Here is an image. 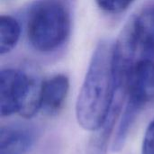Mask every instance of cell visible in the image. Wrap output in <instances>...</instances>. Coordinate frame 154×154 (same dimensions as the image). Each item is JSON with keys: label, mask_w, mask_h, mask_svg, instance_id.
<instances>
[{"label": "cell", "mask_w": 154, "mask_h": 154, "mask_svg": "<svg viewBox=\"0 0 154 154\" xmlns=\"http://www.w3.org/2000/svg\"><path fill=\"white\" fill-rule=\"evenodd\" d=\"M21 34L18 21L11 15L0 16V54L10 52L17 44Z\"/></svg>", "instance_id": "obj_9"}, {"label": "cell", "mask_w": 154, "mask_h": 154, "mask_svg": "<svg viewBox=\"0 0 154 154\" xmlns=\"http://www.w3.org/2000/svg\"><path fill=\"white\" fill-rule=\"evenodd\" d=\"M142 154H154V118L146 128L143 141Z\"/></svg>", "instance_id": "obj_12"}, {"label": "cell", "mask_w": 154, "mask_h": 154, "mask_svg": "<svg viewBox=\"0 0 154 154\" xmlns=\"http://www.w3.org/2000/svg\"><path fill=\"white\" fill-rule=\"evenodd\" d=\"M126 104L140 110L154 100V60L143 59L132 68L126 80Z\"/></svg>", "instance_id": "obj_4"}, {"label": "cell", "mask_w": 154, "mask_h": 154, "mask_svg": "<svg viewBox=\"0 0 154 154\" xmlns=\"http://www.w3.org/2000/svg\"><path fill=\"white\" fill-rule=\"evenodd\" d=\"M141 59L154 57V5L143 9L125 27Z\"/></svg>", "instance_id": "obj_5"}, {"label": "cell", "mask_w": 154, "mask_h": 154, "mask_svg": "<svg viewBox=\"0 0 154 154\" xmlns=\"http://www.w3.org/2000/svg\"><path fill=\"white\" fill-rule=\"evenodd\" d=\"M140 111H141L140 109L131 105H128V104L125 105V111L123 113L121 121L117 127L115 139L112 144V150L114 152H118L123 149L125 143V141L128 137L129 131L132 125H134V121L136 120Z\"/></svg>", "instance_id": "obj_10"}, {"label": "cell", "mask_w": 154, "mask_h": 154, "mask_svg": "<svg viewBox=\"0 0 154 154\" xmlns=\"http://www.w3.org/2000/svg\"><path fill=\"white\" fill-rule=\"evenodd\" d=\"M135 0H96L98 7L112 14H116L125 12Z\"/></svg>", "instance_id": "obj_11"}, {"label": "cell", "mask_w": 154, "mask_h": 154, "mask_svg": "<svg viewBox=\"0 0 154 154\" xmlns=\"http://www.w3.org/2000/svg\"><path fill=\"white\" fill-rule=\"evenodd\" d=\"M114 45L102 41L93 52L76 103V117L85 130L94 132L106 121L116 94Z\"/></svg>", "instance_id": "obj_1"}, {"label": "cell", "mask_w": 154, "mask_h": 154, "mask_svg": "<svg viewBox=\"0 0 154 154\" xmlns=\"http://www.w3.org/2000/svg\"><path fill=\"white\" fill-rule=\"evenodd\" d=\"M69 80L67 76L55 75L42 82L41 110L49 116L58 114L68 97Z\"/></svg>", "instance_id": "obj_7"}, {"label": "cell", "mask_w": 154, "mask_h": 154, "mask_svg": "<svg viewBox=\"0 0 154 154\" xmlns=\"http://www.w3.org/2000/svg\"><path fill=\"white\" fill-rule=\"evenodd\" d=\"M69 32V13L60 0H40L30 9L27 36L36 51H55L65 42Z\"/></svg>", "instance_id": "obj_2"}, {"label": "cell", "mask_w": 154, "mask_h": 154, "mask_svg": "<svg viewBox=\"0 0 154 154\" xmlns=\"http://www.w3.org/2000/svg\"><path fill=\"white\" fill-rule=\"evenodd\" d=\"M36 140V131L27 125H3L0 129V154H26Z\"/></svg>", "instance_id": "obj_6"}, {"label": "cell", "mask_w": 154, "mask_h": 154, "mask_svg": "<svg viewBox=\"0 0 154 154\" xmlns=\"http://www.w3.org/2000/svg\"><path fill=\"white\" fill-rule=\"evenodd\" d=\"M42 83L16 69L0 73V113L2 116L19 114L31 118L41 110Z\"/></svg>", "instance_id": "obj_3"}, {"label": "cell", "mask_w": 154, "mask_h": 154, "mask_svg": "<svg viewBox=\"0 0 154 154\" xmlns=\"http://www.w3.org/2000/svg\"><path fill=\"white\" fill-rule=\"evenodd\" d=\"M124 100L114 99L110 112L104 124L96 131H94L88 143L86 154H106L108 141L112 131L115 127L116 121L120 115L123 107Z\"/></svg>", "instance_id": "obj_8"}]
</instances>
